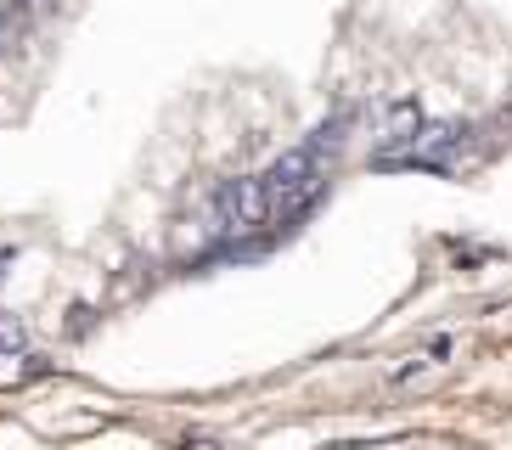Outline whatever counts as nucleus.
Returning a JSON list of instances; mask_svg holds the SVG:
<instances>
[{"label": "nucleus", "mask_w": 512, "mask_h": 450, "mask_svg": "<svg viewBox=\"0 0 512 450\" xmlns=\"http://www.w3.org/2000/svg\"><path fill=\"white\" fill-rule=\"evenodd\" d=\"M259 225H271V192H265L259 175L226 180V186L203 203V231H209V237H237V231H259Z\"/></svg>", "instance_id": "nucleus-1"}, {"label": "nucleus", "mask_w": 512, "mask_h": 450, "mask_svg": "<svg viewBox=\"0 0 512 450\" xmlns=\"http://www.w3.org/2000/svg\"><path fill=\"white\" fill-rule=\"evenodd\" d=\"M29 349V327H23V315H0V355H23Z\"/></svg>", "instance_id": "nucleus-2"}, {"label": "nucleus", "mask_w": 512, "mask_h": 450, "mask_svg": "<svg viewBox=\"0 0 512 450\" xmlns=\"http://www.w3.org/2000/svg\"><path fill=\"white\" fill-rule=\"evenodd\" d=\"M6 259H12V254H0V265H6Z\"/></svg>", "instance_id": "nucleus-3"}]
</instances>
